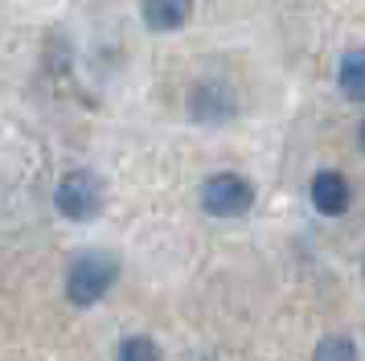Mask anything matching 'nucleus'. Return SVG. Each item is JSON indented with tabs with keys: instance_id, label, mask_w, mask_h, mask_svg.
<instances>
[{
	"instance_id": "2",
	"label": "nucleus",
	"mask_w": 365,
	"mask_h": 361,
	"mask_svg": "<svg viewBox=\"0 0 365 361\" xmlns=\"http://www.w3.org/2000/svg\"><path fill=\"white\" fill-rule=\"evenodd\" d=\"M53 201H58V213L62 218H70V222H91L103 210V180L91 168H70L66 177L58 180Z\"/></svg>"
},
{
	"instance_id": "1",
	"label": "nucleus",
	"mask_w": 365,
	"mask_h": 361,
	"mask_svg": "<svg viewBox=\"0 0 365 361\" xmlns=\"http://www.w3.org/2000/svg\"><path fill=\"white\" fill-rule=\"evenodd\" d=\"M115 279H119V263L111 255H103V250L78 255L66 271V300L78 304V308H91L115 288Z\"/></svg>"
},
{
	"instance_id": "6",
	"label": "nucleus",
	"mask_w": 365,
	"mask_h": 361,
	"mask_svg": "<svg viewBox=\"0 0 365 361\" xmlns=\"http://www.w3.org/2000/svg\"><path fill=\"white\" fill-rule=\"evenodd\" d=\"M140 13L152 33H177L193 16V0H144Z\"/></svg>"
},
{
	"instance_id": "4",
	"label": "nucleus",
	"mask_w": 365,
	"mask_h": 361,
	"mask_svg": "<svg viewBox=\"0 0 365 361\" xmlns=\"http://www.w3.org/2000/svg\"><path fill=\"white\" fill-rule=\"evenodd\" d=\"M234 107H238V103H234V91L217 78L197 82L193 95H189V111H193V119H201V123H222V119L234 115Z\"/></svg>"
},
{
	"instance_id": "5",
	"label": "nucleus",
	"mask_w": 365,
	"mask_h": 361,
	"mask_svg": "<svg viewBox=\"0 0 365 361\" xmlns=\"http://www.w3.org/2000/svg\"><path fill=\"white\" fill-rule=\"evenodd\" d=\"M312 205L324 218H341L349 210V201H353V189H349V180L336 173V168H324V173H316L312 177Z\"/></svg>"
},
{
	"instance_id": "10",
	"label": "nucleus",
	"mask_w": 365,
	"mask_h": 361,
	"mask_svg": "<svg viewBox=\"0 0 365 361\" xmlns=\"http://www.w3.org/2000/svg\"><path fill=\"white\" fill-rule=\"evenodd\" d=\"M361 148H365V123H361Z\"/></svg>"
},
{
	"instance_id": "3",
	"label": "nucleus",
	"mask_w": 365,
	"mask_h": 361,
	"mask_svg": "<svg viewBox=\"0 0 365 361\" xmlns=\"http://www.w3.org/2000/svg\"><path fill=\"white\" fill-rule=\"evenodd\" d=\"M255 205V185L238 173H214L201 185V210L214 218H242Z\"/></svg>"
},
{
	"instance_id": "8",
	"label": "nucleus",
	"mask_w": 365,
	"mask_h": 361,
	"mask_svg": "<svg viewBox=\"0 0 365 361\" xmlns=\"http://www.w3.org/2000/svg\"><path fill=\"white\" fill-rule=\"evenodd\" d=\"M312 361H357V345L345 332H329V337H320Z\"/></svg>"
},
{
	"instance_id": "7",
	"label": "nucleus",
	"mask_w": 365,
	"mask_h": 361,
	"mask_svg": "<svg viewBox=\"0 0 365 361\" xmlns=\"http://www.w3.org/2000/svg\"><path fill=\"white\" fill-rule=\"evenodd\" d=\"M336 86L353 103H365V49H349L336 66Z\"/></svg>"
},
{
	"instance_id": "9",
	"label": "nucleus",
	"mask_w": 365,
	"mask_h": 361,
	"mask_svg": "<svg viewBox=\"0 0 365 361\" xmlns=\"http://www.w3.org/2000/svg\"><path fill=\"white\" fill-rule=\"evenodd\" d=\"M115 361H165V353H160V345L152 341V337H128V341L119 345Z\"/></svg>"
}]
</instances>
